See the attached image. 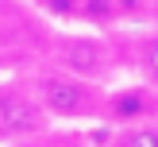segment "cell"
Wrapping results in <instances>:
<instances>
[{
  "mask_svg": "<svg viewBox=\"0 0 158 147\" xmlns=\"http://www.w3.org/2000/svg\"><path fill=\"white\" fill-rule=\"evenodd\" d=\"M77 19L97 23V27H112V23H120V12H116V0H81Z\"/></svg>",
  "mask_w": 158,
  "mask_h": 147,
  "instance_id": "cell-7",
  "label": "cell"
},
{
  "mask_svg": "<svg viewBox=\"0 0 158 147\" xmlns=\"http://www.w3.org/2000/svg\"><path fill=\"white\" fill-rule=\"evenodd\" d=\"M50 128V116L27 85H0V143L39 139Z\"/></svg>",
  "mask_w": 158,
  "mask_h": 147,
  "instance_id": "cell-2",
  "label": "cell"
},
{
  "mask_svg": "<svg viewBox=\"0 0 158 147\" xmlns=\"http://www.w3.org/2000/svg\"><path fill=\"white\" fill-rule=\"evenodd\" d=\"M112 147H158V120H143V124L116 128Z\"/></svg>",
  "mask_w": 158,
  "mask_h": 147,
  "instance_id": "cell-6",
  "label": "cell"
},
{
  "mask_svg": "<svg viewBox=\"0 0 158 147\" xmlns=\"http://www.w3.org/2000/svg\"><path fill=\"white\" fill-rule=\"evenodd\" d=\"M147 8H151V0H116V12H120V19H127V15H143Z\"/></svg>",
  "mask_w": 158,
  "mask_h": 147,
  "instance_id": "cell-9",
  "label": "cell"
},
{
  "mask_svg": "<svg viewBox=\"0 0 158 147\" xmlns=\"http://www.w3.org/2000/svg\"><path fill=\"white\" fill-rule=\"evenodd\" d=\"M58 70L89 81H104L112 70V50L100 35H66L58 43Z\"/></svg>",
  "mask_w": 158,
  "mask_h": 147,
  "instance_id": "cell-3",
  "label": "cell"
},
{
  "mask_svg": "<svg viewBox=\"0 0 158 147\" xmlns=\"http://www.w3.org/2000/svg\"><path fill=\"white\" fill-rule=\"evenodd\" d=\"M0 147H39V139H23V143H0Z\"/></svg>",
  "mask_w": 158,
  "mask_h": 147,
  "instance_id": "cell-10",
  "label": "cell"
},
{
  "mask_svg": "<svg viewBox=\"0 0 158 147\" xmlns=\"http://www.w3.org/2000/svg\"><path fill=\"white\" fill-rule=\"evenodd\" d=\"M43 8H46L50 15H62V19L81 15V0H43Z\"/></svg>",
  "mask_w": 158,
  "mask_h": 147,
  "instance_id": "cell-8",
  "label": "cell"
},
{
  "mask_svg": "<svg viewBox=\"0 0 158 147\" xmlns=\"http://www.w3.org/2000/svg\"><path fill=\"white\" fill-rule=\"evenodd\" d=\"M135 70L147 85L158 89V31H151V35H143L135 43Z\"/></svg>",
  "mask_w": 158,
  "mask_h": 147,
  "instance_id": "cell-5",
  "label": "cell"
},
{
  "mask_svg": "<svg viewBox=\"0 0 158 147\" xmlns=\"http://www.w3.org/2000/svg\"><path fill=\"white\" fill-rule=\"evenodd\" d=\"M154 116H158V89L139 81V85L108 89L100 120L112 124V128H127V124H143V120H154Z\"/></svg>",
  "mask_w": 158,
  "mask_h": 147,
  "instance_id": "cell-4",
  "label": "cell"
},
{
  "mask_svg": "<svg viewBox=\"0 0 158 147\" xmlns=\"http://www.w3.org/2000/svg\"><path fill=\"white\" fill-rule=\"evenodd\" d=\"M31 89H35L39 105L46 108L50 124H85V120H100V112H104V97H108V89H104L100 81L66 74V70L39 74Z\"/></svg>",
  "mask_w": 158,
  "mask_h": 147,
  "instance_id": "cell-1",
  "label": "cell"
}]
</instances>
